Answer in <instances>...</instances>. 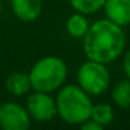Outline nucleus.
Masks as SVG:
<instances>
[{
  "label": "nucleus",
  "mask_w": 130,
  "mask_h": 130,
  "mask_svg": "<svg viewBox=\"0 0 130 130\" xmlns=\"http://www.w3.org/2000/svg\"><path fill=\"white\" fill-rule=\"evenodd\" d=\"M126 37L120 25L110 20H99L88 27L83 37V49L90 60L110 63L122 55Z\"/></svg>",
  "instance_id": "1"
},
{
  "label": "nucleus",
  "mask_w": 130,
  "mask_h": 130,
  "mask_svg": "<svg viewBox=\"0 0 130 130\" xmlns=\"http://www.w3.org/2000/svg\"><path fill=\"white\" fill-rule=\"evenodd\" d=\"M55 101L57 115L66 123L81 124L90 119L92 101L80 85L69 84L62 87Z\"/></svg>",
  "instance_id": "2"
},
{
  "label": "nucleus",
  "mask_w": 130,
  "mask_h": 130,
  "mask_svg": "<svg viewBox=\"0 0 130 130\" xmlns=\"http://www.w3.org/2000/svg\"><path fill=\"white\" fill-rule=\"evenodd\" d=\"M28 76L34 91L51 94L63 85L67 77V66L57 56H45L34 63Z\"/></svg>",
  "instance_id": "3"
},
{
  "label": "nucleus",
  "mask_w": 130,
  "mask_h": 130,
  "mask_svg": "<svg viewBox=\"0 0 130 130\" xmlns=\"http://www.w3.org/2000/svg\"><path fill=\"white\" fill-rule=\"evenodd\" d=\"M77 83L88 95H101L109 88L110 76L105 63L88 59L77 71Z\"/></svg>",
  "instance_id": "4"
},
{
  "label": "nucleus",
  "mask_w": 130,
  "mask_h": 130,
  "mask_svg": "<svg viewBox=\"0 0 130 130\" xmlns=\"http://www.w3.org/2000/svg\"><path fill=\"white\" fill-rule=\"evenodd\" d=\"M31 126V116L27 108L15 102L0 104V127L3 130H27Z\"/></svg>",
  "instance_id": "5"
},
{
  "label": "nucleus",
  "mask_w": 130,
  "mask_h": 130,
  "mask_svg": "<svg viewBox=\"0 0 130 130\" xmlns=\"http://www.w3.org/2000/svg\"><path fill=\"white\" fill-rule=\"evenodd\" d=\"M27 110L31 116V120H37L41 123L52 120L57 115L56 101L49 95V92L42 91H35L28 96Z\"/></svg>",
  "instance_id": "6"
},
{
  "label": "nucleus",
  "mask_w": 130,
  "mask_h": 130,
  "mask_svg": "<svg viewBox=\"0 0 130 130\" xmlns=\"http://www.w3.org/2000/svg\"><path fill=\"white\" fill-rule=\"evenodd\" d=\"M10 6L18 20L34 23L42 13V0H10Z\"/></svg>",
  "instance_id": "7"
},
{
  "label": "nucleus",
  "mask_w": 130,
  "mask_h": 130,
  "mask_svg": "<svg viewBox=\"0 0 130 130\" xmlns=\"http://www.w3.org/2000/svg\"><path fill=\"white\" fill-rule=\"evenodd\" d=\"M102 7L112 23L120 27L130 24V0H105Z\"/></svg>",
  "instance_id": "8"
},
{
  "label": "nucleus",
  "mask_w": 130,
  "mask_h": 130,
  "mask_svg": "<svg viewBox=\"0 0 130 130\" xmlns=\"http://www.w3.org/2000/svg\"><path fill=\"white\" fill-rule=\"evenodd\" d=\"M6 90L15 96L27 95L32 90L29 76L23 71H14V73L9 74V77L6 78Z\"/></svg>",
  "instance_id": "9"
},
{
  "label": "nucleus",
  "mask_w": 130,
  "mask_h": 130,
  "mask_svg": "<svg viewBox=\"0 0 130 130\" xmlns=\"http://www.w3.org/2000/svg\"><path fill=\"white\" fill-rule=\"evenodd\" d=\"M88 20L85 18V14L81 13H74L66 21V31L69 35H71L73 38H83L85 35V32L88 31Z\"/></svg>",
  "instance_id": "10"
},
{
  "label": "nucleus",
  "mask_w": 130,
  "mask_h": 130,
  "mask_svg": "<svg viewBox=\"0 0 130 130\" xmlns=\"http://www.w3.org/2000/svg\"><path fill=\"white\" fill-rule=\"evenodd\" d=\"M112 99L119 108L129 109L130 108V80H122L113 87Z\"/></svg>",
  "instance_id": "11"
},
{
  "label": "nucleus",
  "mask_w": 130,
  "mask_h": 130,
  "mask_svg": "<svg viewBox=\"0 0 130 130\" xmlns=\"http://www.w3.org/2000/svg\"><path fill=\"white\" fill-rule=\"evenodd\" d=\"M113 116H115L113 109L108 104H96V105H92V108H91L90 119H92L94 122L99 123L102 127L112 123Z\"/></svg>",
  "instance_id": "12"
},
{
  "label": "nucleus",
  "mask_w": 130,
  "mask_h": 130,
  "mask_svg": "<svg viewBox=\"0 0 130 130\" xmlns=\"http://www.w3.org/2000/svg\"><path fill=\"white\" fill-rule=\"evenodd\" d=\"M70 6L81 14H92L102 9L105 0H69Z\"/></svg>",
  "instance_id": "13"
},
{
  "label": "nucleus",
  "mask_w": 130,
  "mask_h": 130,
  "mask_svg": "<svg viewBox=\"0 0 130 130\" xmlns=\"http://www.w3.org/2000/svg\"><path fill=\"white\" fill-rule=\"evenodd\" d=\"M80 126H81L83 130H102V126H101V124L96 123V122H94L92 119H88V120L83 122Z\"/></svg>",
  "instance_id": "14"
},
{
  "label": "nucleus",
  "mask_w": 130,
  "mask_h": 130,
  "mask_svg": "<svg viewBox=\"0 0 130 130\" xmlns=\"http://www.w3.org/2000/svg\"><path fill=\"white\" fill-rule=\"evenodd\" d=\"M123 70L126 73L127 78L130 80V51L124 55V59H123Z\"/></svg>",
  "instance_id": "15"
},
{
  "label": "nucleus",
  "mask_w": 130,
  "mask_h": 130,
  "mask_svg": "<svg viewBox=\"0 0 130 130\" xmlns=\"http://www.w3.org/2000/svg\"><path fill=\"white\" fill-rule=\"evenodd\" d=\"M0 13H2V0H0Z\"/></svg>",
  "instance_id": "16"
}]
</instances>
